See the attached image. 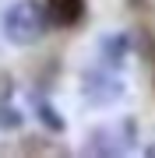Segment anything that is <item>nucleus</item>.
Listing matches in <instances>:
<instances>
[{
    "label": "nucleus",
    "instance_id": "nucleus-5",
    "mask_svg": "<svg viewBox=\"0 0 155 158\" xmlns=\"http://www.w3.org/2000/svg\"><path fill=\"white\" fill-rule=\"evenodd\" d=\"M32 113H35V119H39L46 130H53V134H60L63 130V116L57 113V109L50 106V98H42V95H32Z\"/></svg>",
    "mask_w": 155,
    "mask_h": 158
},
{
    "label": "nucleus",
    "instance_id": "nucleus-2",
    "mask_svg": "<svg viewBox=\"0 0 155 158\" xmlns=\"http://www.w3.org/2000/svg\"><path fill=\"white\" fill-rule=\"evenodd\" d=\"M81 91H85V98L92 102V106H113V102L123 95V85H120V77L109 74V70H85Z\"/></svg>",
    "mask_w": 155,
    "mask_h": 158
},
{
    "label": "nucleus",
    "instance_id": "nucleus-1",
    "mask_svg": "<svg viewBox=\"0 0 155 158\" xmlns=\"http://www.w3.org/2000/svg\"><path fill=\"white\" fill-rule=\"evenodd\" d=\"M46 25L50 18L39 0H14L0 18V32L11 46H35L46 35Z\"/></svg>",
    "mask_w": 155,
    "mask_h": 158
},
{
    "label": "nucleus",
    "instance_id": "nucleus-4",
    "mask_svg": "<svg viewBox=\"0 0 155 158\" xmlns=\"http://www.w3.org/2000/svg\"><path fill=\"white\" fill-rule=\"evenodd\" d=\"M127 53H131V35H127V32H109V35H102V42H99V60H102V67L116 70V67L127 60Z\"/></svg>",
    "mask_w": 155,
    "mask_h": 158
},
{
    "label": "nucleus",
    "instance_id": "nucleus-7",
    "mask_svg": "<svg viewBox=\"0 0 155 158\" xmlns=\"http://www.w3.org/2000/svg\"><path fill=\"white\" fill-rule=\"evenodd\" d=\"M127 4H131V7H141V4H144V0H127Z\"/></svg>",
    "mask_w": 155,
    "mask_h": 158
},
{
    "label": "nucleus",
    "instance_id": "nucleus-3",
    "mask_svg": "<svg viewBox=\"0 0 155 158\" xmlns=\"http://www.w3.org/2000/svg\"><path fill=\"white\" fill-rule=\"evenodd\" d=\"M46 18L57 28H78L88 14V0H46Z\"/></svg>",
    "mask_w": 155,
    "mask_h": 158
},
{
    "label": "nucleus",
    "instance_id": "nucleus-6",
    "mask_svg": "<svg viewBox=\"0 0 155 158\" xmlns=\"http://www.w3.org/2000/svg\"><path fill=\"white\" fill-rule=\"evenodd\" d=\"M21 123H25V116L7 98H0V130H21Z\"/></svg>",
    "mask_w": 155,
    "mask_h": 158
}]
</instances>
